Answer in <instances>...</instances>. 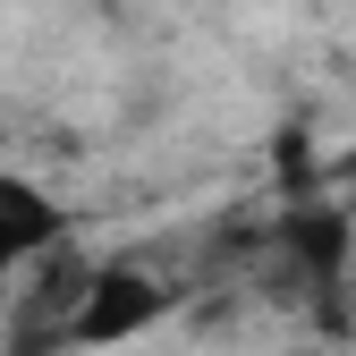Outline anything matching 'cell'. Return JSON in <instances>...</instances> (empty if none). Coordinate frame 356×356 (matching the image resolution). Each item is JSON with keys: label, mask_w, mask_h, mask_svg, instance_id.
<instances>
[{"label": "cell", "mask_w": 356, "mask_h": 356, "mask_svg": "<svg viewBox=\"0 0 356 356\" xmlns=\"http://www.w3.org/2000/svg\"><path fill=\"white\" fill-rule=\"evenodd\" d=\"M331 178H348V187H339V204L356 212V153H339V161H331Z\"/></svg>", "instance_id": "3"}, {"label": "cell", "mask_w": 356, "mask_h": 356, "mask_svg": "<svg viewBox=\"0 0 356 356\" xmlns=\"http://www.w3.org/2000/svg\"><path fill=\"white\" fill-rule=\"evenodd\" d=\"M51 246H68V212H60V195H42L34 178H17L9 161H0V272L42 263Z\"/></svg>", "instance_id": "2"}, {"label": "cell", "mask_w": 356, "mask_h": 356, "mask_svg": "<svg viewBox=\"0 0 356 356\" xmlns=\"http://www.w3.org/2000/svg\"><path fill=\"white\" fill-rule=\"evenodd\" d=\"M170 314V289L136 263H111V272L85 280V305H76V339L68 348H102V339H136Z\"/></svg>", "instance_id": "1"}]
</instances>
